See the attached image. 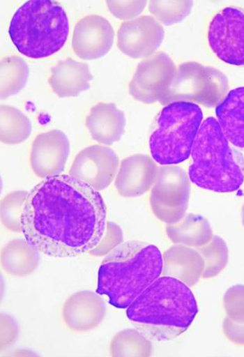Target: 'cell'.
<instances>
[{
    "instance_id": "1",
    "label": "cell",
    "mask_w": 244,
    "mask_h": 357,
    "mask_svg": "<svg viewBox=\"0 0 244 357\" xmlns=\"http://www.w3.org/2000/svg\"><path fill=\"white\" fill-rule=\"evenodd\" d=\"M107 225V207L100 191L61 174L43 178L29 191L21 233L45 256L74 258L100 244Z\"/></svg>"
},
{
    "instance_id": "2",
    "label": "cell",
    "mask_w": 244,
    "mask_h": 357,
    "mask_svg": "<svg viewBox=\"0 0 244 357\" xmlns=\"http://www.w3.org/2000/svg\"><path fill=\"white\" fill-rule=\"evenodd\" d=\"M198 312L190 287L175 278H158L127 308L133 326L147 339L168 342L188 331Z\"/></svg>"
},
{
    "instance_id": "3",
    "label": "cell",
    "mask_w": 244,
    "mask_h": 357,
    "mask_svg": "<svg viewBox=\"0 0 244 357\" xmlns=\"http://www.w3.org/2000/svg\"><path fill=\"white\" fill-rule=\"evenodd\" d=\"M163 256L146 242H123L107 254L100 266L96 292L118 309H127L162 274Z\"/></svg>"
},
{
    "instance_id": "4",
    "label": "cell",
    "mask_w": 244,
    "mask_h": 357,
    "mask_svg": "<svg viewBox=\"0 0 244 357\" xmlns=\"http://www.w3.org/2000/svg\"><path fill=\"white\" fill-rule=\"evenodd\" d=\"M190 181L217 193H231L244 183V158L224 135L214 117L201 124L191 152Z\"/></svg>"
},
{
    "instance_id": "5",
    "label": "cell",
    "mask_w": 244,
    "mask_h": 357,
    "mask_svg": "<svg viewBox=\"0 0 244 357\" xmlns=\"http://www.w3.org/2000/svg\"><path fill=\"white\" fill-rule=\"evenodd\" d=\"M69 34V22L61 5L49 0H30L11 19L9 36L22 54L41 59L59 52Z\"/></svg>"
},
{
    "instance_id": "6",
    "label": "cell",
    "mask_w": 244,
    "mask_h": 357,
    "mask_svg": "<svg viewBox=\"0 0 244 357\" xmlns=\"http://www.w3.org/2000/svg\"><path fill=\"white\" fill-rule=\"evenodd\" d=\"M203 119L201 107L192 102H174L163 107L150 137L153 160L160 165H175L188 160Z\"/></svg>"
},
{
    "instance_id": "7",
    "label": "cell",
    "mask_w": 244,
    "mask_h": 357,
    "mask_svg": "<svg viewBox=\"0 0 244 357\" xmlns=\"http://www.w3.org/2000/svg\"><path fill=\"white\" fill-rule=\"evenodd\" d=\"M227 89V78L220 72L210 68L204 79H195L192 63H185L173 75L158 102L164 105L178 101L197 102L213 107L226 97Z\"/></svg>"
},
{
    "instance_id": "8",
    "label": "cell",
    "mask_w": 244,
    "mask_h": 357,
    "mask_svg": "<svg viewBox=\"0 0 244 357\" xmlns=\"http://www.w3.org/2000/svg\"><path fill=\"white\" fill-rule=\"evenodd\" d=\"M190 193L188 176L182 169L158 168L150 197L154 215L166 225L181 221L188 211Z\"/></svg>"
},
{
    "instance_id": "9",
    "label": "cell",
    "mask_w": 244,
    "mask_h": 357,
    "mask_svg": "<svg viewBox=\"0 0 244 357\" xmlns=\"http://www.w3.org/2000/svg\"><path fill=\"white\" fill-rule=\"evenodd\" d=\"M207 38L217 59L231 66L244 67V10L229 6L215 13Z\"/></svg>"
},
{
    "instance_id": "10",
    "label": "cell",
    "mask_w": 244,
    "mask_h": 357,
    "mask_svg": "<svg viewBox=\"0 0 244 357\" xmlns=\"http://www.w3.org/2000/svg\"><path fill=\"white\" fill-rule=\"evenodd\" d=\"M119 158L105 146L92 145L81 151L70 169V176L102 191L112 183L118 174Z\"/></svg>"
},
{
    "instance_id": "11",
    "label": "cell",
    "mask_w": 244,
    "mask_h": 357,
    "mask_svg": "<svg viewBox=\"0 0 244 357\" xmlns=\"http://www.w3.org/2000/svg\"><path fill=\"white\" fill-rule=\"evenodd\" d=\"M175 72L170 57L164 53L157 54L139 63L128 91L135 100L142 103H155L162 98Z\"/></svg>"
},
{
    "instance_id": "12",
    "label": "cell",
    "mask_w": 244,
    "mask_h": 357,
    "mask_svg": "<svg viewBox=\"0 0 244 357\" xmlns=\"http://www.w3.org/2000/svg\"><path fill=\"white\" fill-rule=\"evenodd\" d=\"M70 154V142L66 133L59 130L43 132L32 144L31 169L40 178L61 175Z\"/></svg>"
},
{
    "instance_id": "13",
    "label": "cell",
    "mask_w": 244,
    "mask_h": 357,
    "mask_svg": "<svg viewBox=\"0 0 244 357\" xmlns=\"http://www.w3.org/2000/svg\"><path fill=\"white\" fill-rule=\"evenodd\" d=\"M163 37V29L155 19L142 16L121 24L118 46L122 53L132 59H144L155 52Z\"/></svg>"
},
{
    "instance_id": "14",
    "label": "cell",
    "mask_w": 244,
    "mask_h": 357,
    "mask_svg": "<svg viewBox=\"0 0 244 357\" xmlns=\"http://www.w3.org/2000/svg\"><path fill=\"white\" fill-rule=\"evenodd\" d=\"M114 30L106 18L89 15L77 23L73 38L74 52L83 60H96L111 50Z\"/></svg>"
},
{
    "instance_id": "15",
    "label": "cell",
    "mask_w": 244,
    "mask_h": 357,
    "mask_svg": "<svg viewBox=\"0 0 244 357\" xmlns=\"http://www.w3.org/2000/svg\"><path fill=\"white\" fill-rule=\"evenodd\" d=\"M105 315L104 299L98 293L87 290L74 293L62 310L64 324L75 333H88L98 328Z\"/></svg>"
},
{
    "instance_id": "16",
    "label": "cell",
    "mask_w": 244,
    "mask_h": 357,
    "mask_svg": "<svg viewBox=\"0 0 244 357\" xmlns=\"http://www.w3.org/2000/svg\"><path fill=\"white\" fill-rule=\"evenodd\" d=\"M155 162L148 155H135L121 161L114 186L124 197H137L148 192L157 175Z\"/></svg>"
},
{
    "instance_id": "17",
    "label": "cell",
    "mask_w": 244,
    "mask_h": 357,
    "mask_svg": "<svg viewBox=\"0 0 244 357\" xmlns=\"http://www.w3.org/2000/svg\"><path fill=\"white\" fill-rule=\"evenodd\" d=\"M86 125L95 142L110 146L125 133V114L114 104L99 103L88 114Z\"/></svg>"
},
{
    "instance_id": "18",
    "label": "cell",
    "mask_w": 244,
    "mask_h": 357,
    "mask_svg": "<svg viewBox=\"0 0 244 357\" xmlns=\"http://www.w3.org/2000/svg\"><path fill=\"white\" fill-rule=\"evenodd\" d=\"M204 271V260L195 248L176 245L163 254V276L181 280L190 288L198 283Z\"/></svg>"
},
{
    "instance_id": "19",
    "label": "cell",
    "mask_w": 244,
    "mask_h": 357,
    "mask_svg": "<svg viewBox=\"0 0 244 357\" xmlns=\"http://www.w3.org/2000/svg\"><path fill=\"white\" fill-rule=\"evenodd\" d=\"M92 80L86 63L68 59L51 68L49 84L59 98H73L87 91Z\"/></svg>"
},
{
    "instance_id": "20",
    "label": "cell",
    "mask_w": 244,
    "mask_h": 357,
    "mask_svg": "<svg viewBox=\"0 0 244 357\" xmlns=\"http://www.w3.org/2000/svg\"><path fill=\"white\" fill-rule=\"evenodd\" d=\"M215 113L229 143L244 151V86L229 91L217 105Z\"/></svg>"
},
{
    "instance_id": "21",
    "label": "cell",
    "mask_w": 244,
    "mask_h": 357,
    "mask_svg": "<svg viewBox=\"0 0 244 357\" xmlns=\"http://www.w3.org/2000/svg\"><path fill=\"white\" fill-rule=\"evenodd\" d=\"M40 253L26 239L10 241L1 251L2 269L13 277L29 276L40 264Z\"/></svg>"
},
{
    "instance_id": "22",
    "label": "cell",
    "mask_w": 244,
    "mask_h": 357,
    "mask_svg": "<svg viewBox=\"0 0 244 357\" xmlns=\"http://www.w3.org/2000/svg\"><path fill=\"white\" fill-rule=\"evenodd\" d=\"M166 233L173 243L195 248L207 245L214 236L208 220L192 213L185 214L176 223L167 225Z\"/></svg>"
},
{
    "instance_id": "23",
    "label": "cell",
    "mask_w": 244,
    "mask_h": 357,
    "mask_svg": "<svg viewBox=\"0 0 244 357\" xmlns=\"http://www.w3.org/2000/svg\"><path fill=\"white\" fill-rule=\"evenodd\" d=\"M29 77V68L22 57L8 56L0 62V98H8L22 91Z\"/></svg>"
},
{
    "instance_id": "24",
    "label": "cell",
    "mask_w": 244,
    "mask_h": 357,
    "mask_svg": "<svg viewBox=\"0 0 244 357\" xmlns=\"http://www.w3.org/2000/svg\"><path fill=\"white\" fill-rule=\"evenodd\" d=\"M31 132L30 120L17 108L0 107V139L6 144L23 143Z\"/></svg>"
},
{
    "instance_id": "25",
    "label": "cell",
    "mask_w": 244,
    "mask_h": 357,
    "mask_svg": "<svg viewBox=\"0 0 244 357\" xmlns=\"http://www.w3.org/2000/svg\"><path fill=\"white\" fill-rule=\"evenodd\" d=\"M151 341L137 329H125L114 335L110 345L112 356H151Z\"/></svg>"
},
{
    "instance_id": "26",
    "label": "cell",
    "mask_w": 244,
    "mask_h": 357,
    "mask_svg": "<svg viewBox=\"0 0 244 357\" xmlns=\"http://www.w3.org/2000/svg\"><path fill=\"white\" fill-rule=\"evenodd\" d=\"M204 260L202 278H213L218 275L228 264L229 248L226 241L214 235L207 245L196 248Z\"/></svg>"
},
{
    "instance_id": "27",
    "label": "cell",
    "mask_w": 244,
    "mask_h": 357,
    "mask_svg": "<svg viewBox=\"0 0 244 357\" xmlns=\"http://www.w3.org/2000/svg\"><path fill=\"white\" fill-rule=\"evenodd\" d=\"M28 194L25 190L14 191L1 201L0 218L5 228L11 232H22L21 219Z\"/></svg>"
},
{
    "instance_id": "28",
    "label": "cell",
    "mask_w": 244,
    "mask_h": 357,
    "mask_svg": "<svg viewBox=\"0 0 244 357\" xmlns=\"http://www.w3.org/2000/svg\"><path fill=\"white\" fill-rule=\"evenodd\" d=\"M224 309L230 320L244 323V285L231 287L223 297Z\"/></svg>"
},
{
    "instance_id": "29",
    "label": "cell",
    "mask_w": 244,
    "mask_h": 357,
    "mask_svg": "<svg viewBox=\"0 0 244 357\" xmlns=\"http://www.w3.org/2000/svg\"><path fill=\"white\" fill-rule=\"evenodd\" d=\"M124 237L121 228L114 222H107L106 232L100 244L89 252L93 257H106L115 248L123 243Z\"/></svg>"
},
{
    "instance_id": "30",
    "label": "cell",
    "mask_w": 244,
    "mask_h": 357,
    "mask_svg": "<svg viewBox=\"0 0 244 357\" xmlns=\"http://www.w3.org/2000/svg\"><path fill=\"white\" fill-rule=\"evenodd\" d=\"M146 1H107L112 14L121 20H130L137 17L146 8Z\"/></svg>"
},
{
    "instance_id": "31",
    "label": "cell",
    "mask_w": 244,
    "mask_h": 357,
    "mask_svg": "<svg viewBox=\"0 0 244 357\" xmlns=\"http://www.w3.org/2000/svg\"><path fill=\"white\" fill-rule=\"evenodd\" d=\"M150 11L165 24L175 23L181 15L178 5L172 2L151 1Z\"/></svg>"
},
{
    "instance_id": "32",
    "label": "cell",
    "mask_w": 244,
    "mask_h": 357,
    "mask_svg": "<svg viewBox=\"0 0 244 357\" xmlns=\"http://www.w3.org/2000/svg\"><path fill=\"white\" fill-rule=\"evenodd\" d=\"M18 326L15 319L2 312L0 315V348H10L17 340Z\"/></svg>"
},
{
    "instance_id": "33",
    "label": "cell",
    "mask_w": 244,
    "mask_h": 357,
    "mask_svg": "<svg viewBox=\"0 0 244 357\" xmlns=\"http://www.w3.org/2000/svg\"><path fill=\"white\" fill-rule=\"evenodd\" d=\"M222 328L224 335L230 342L244 346V323H236L227 317L223 321Z\"/></svg>"
},
{
    "instance_id": "34",
    "label": "cell",
    "mask_w": 244,
    "mask_h": 357,
    "mask_svg": "<svg viewBox=\"0 0 244 357\" xmlns=\"http://www.w3.org/2000/svg\"><path fill=\"white\" fill-rule=\"evenodd\" d=\"M242 222H243V226L244 227V205H243V209H242Z\"/></svg>"
}]
</instances>
